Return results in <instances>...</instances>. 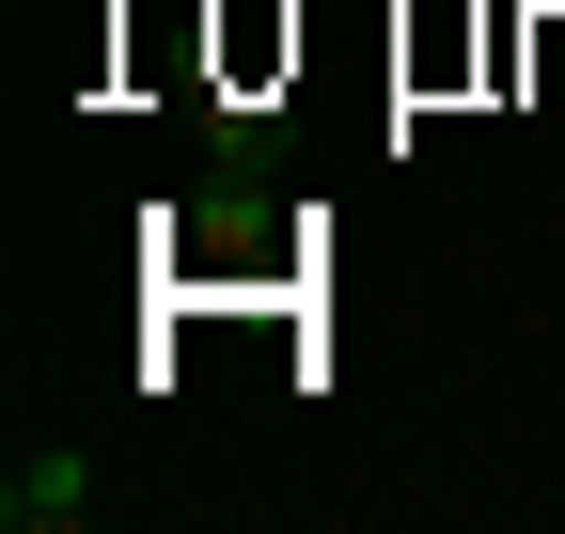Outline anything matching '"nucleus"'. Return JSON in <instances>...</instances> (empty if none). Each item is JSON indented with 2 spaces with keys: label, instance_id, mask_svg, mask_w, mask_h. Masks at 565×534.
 Returning <instances> with one entry per match:
<instances>
[{
  "label": "nucleus",
  "instance_id": "obj_1",
  "mask_svg": "<svg viewBox=\"0 0 565 534\" xmlns=\"http://www.w3.org/2000/svg\"><path fill=\"white\" fill-rule=\"evenodd\" d=\"M95 519V456H17V472H0V534H79Z\"/></svg>",
  "mask_w": 565,
  "mask_h": 534
}]
</instances>
